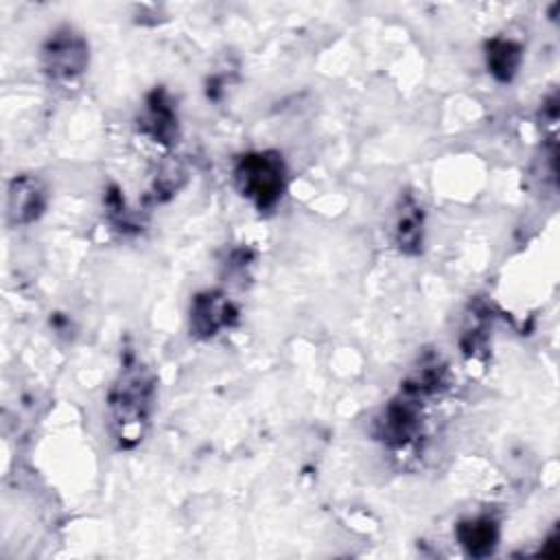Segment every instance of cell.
Masks as SVG:
<instances>
[{
	"label": "cell",
	"mask_w": 560,
	"mask_h": 560,
	"mask_svg": "<svg viewBox=\"0 0 560 560\" xmlns=\"http://www.w3.org/2000/svg\"><path fill=\"white\" fill-rule=\"evenodd\" d=\"M153 372L129 354L107 396L109 427L120 448H133L142 440L153 411Z\"/></svg>",
	"instance_id": "1"
},
{
	"label": "cell",
	"mask_w": 560,
	"mask_h": 560,
	"mask_svg": "<svg viewBox=\"0 0 560 560\" xmlns=\"http://www.w3.org/2000/svg\"><path fill=\"white\" fill-rule=\"evenodd\" d=\"M418 431L420 400L400 389V394L383 409L381 418L376 420V435L389 446H405L416 438Z\"/></svg>",
	"instance_id": "4"
},
{
	"label": "cell",
	"mask_w": 560,
	"mask_h": 560,
	"mask_svg": "<svg viewBox=\"0 0 560 560\" xmlns=\"http://www.w3.org/2000/svg\"><path fill=\"white\" fill-rule=\"evenodd\" d=\"M521 61H523V48L516 42L494 37L486 44V66L497 81L510 83L516 77Z\"/></svg>",
	"instance_id": "10"
},
{
	"label": "cell",
	"mask_w": 560,
	"mask_h": 560,
	"mask_svg": "<svg viewBox=\"0 0 560 560\" xmlns=\"http://www.w3.org/2000/svg\"><path fill=\"white\" fill-rule=\"evenodd\" d=\"M455 536L464 551L472 558H486L494 553L499 545V527L490 516H475L457 523Z\"/></svg>",
	"instance_id": "9"
},
{
	"label": "cell",
	"mask_w": 560,
	"mask_h": 560,
	"mask_svg": "<svg viewBox=\"0 0 560 560\" xmlns=\"http://www.w3.org/2000/svg\"><path fill=\"white\" fill-rule=\"evenodd\" d=\"M394 241L402 254L416 256L422 252L424 241V212L413 195L400 197L394 217Z\"/></svg>",
	"instance_id": "8"
},
{
	"label": "cell",
	"mask_w": 560,
	"mask_h": 560,
	"mask_svg": "<svg viewBox=\"0 0 560 560\" xmlns=\"http://www.w3.org/2000/svg\"><path fill=\"white\" fill-rule=\"evenodd\" d=\"M90 63V48L81 33L61 26L42 46V68L48 79L57 83L77 81Z\"/></svg>",
	"instance_id": "3"
},
{
	"label": "cell",
	"mask_w": 560,
	"mask_h": 560,
	"mask_svg": "<svg viewBox=\"0 0 560 560\" xmlns=\"http://www.w3.org/2000/svg\"><path fill=\"white\" fill-rule=\"evenodd\" d=\"M48 203L46 186L35 175H18L11 179L7 190V221L9 225L35 223Z\"/></svg>",
	"instance_id": "6"
},
{
	"label": "cell",
	"mask_w": 560,
	"mask_h": 560,
	"mask_svg": "<svg viewBox=\"0 0 560 560\" xmlns=\"http://www.w3.org/2000/svg\"><path fill=\"white\" fill-rule=\"evenodd\" d=\"M234 182L243 197L262 210H271L287 190V166L276 151H254L238 158Z\"/></svg>",
	"instance_id": "2"
},
{
	"label": "cell",
	"mask_w": 560,
	"mask_h": 560,
	"mask_svg": "<svg viewBox=\"0 0 560 560\" xmlns=\"http://www.w3.org/2000/svg\"><path fill=\"white\" fill-rule=\"evenodd\" d=\"M238 317L236 306L223 291H203L192 298L190 304V332L208 339L221 328L232 326Z\"/></svg>",
	"instance_id": "7"
},
{
	"label": "cell",
	"mask_w": 560,
	"mask_h": 560,
	"mask_svg": "<svg viewBox=\"0 0 560 560\" xmlns=\"http://www.w3.org/2000/svg\"><path fill=\"white\" fill-rule=\"evenodd\" d=\"M138 129L160 144H175L179 138L177 107L164 88H155L147 94L142 112L138 116Z\"/></svg>",
	"instance_id": "5"
},
{
	"label": "cell",
	"mask_w": 560,
	"mask_h": 560,
	"mask_svg": "<svg viewBox=\"0 0 560 560\" xmlns=\"http://www.w3.org/2000/svg\"><path fill=\"white\" fill-rule=\"evenodd\" d=\"M486 311L472 308V315H468V324L464 326L462 332V350L466 354H477L479 350L486 348L488 341V330H490V319L486 317Z\"/></svg>",
	"instance_id": "11"
},
{
	"label": "cell",
	"mask_w": 560,
	"mask_h": 560,
	"mask_svg": "<svg viewBox=\"0 0 560 560\" xmlns=\"http://www.w3.org/2000/svg\"><path fill=\"white\" fill-rule=\"evenodd\" d=\"M182 182H184V171L175 162L166 164L162 173L155 177V197L162 199L173 195L182 186Z\"/></svg>",
	"instance_id": "12"
}]
</instances>
